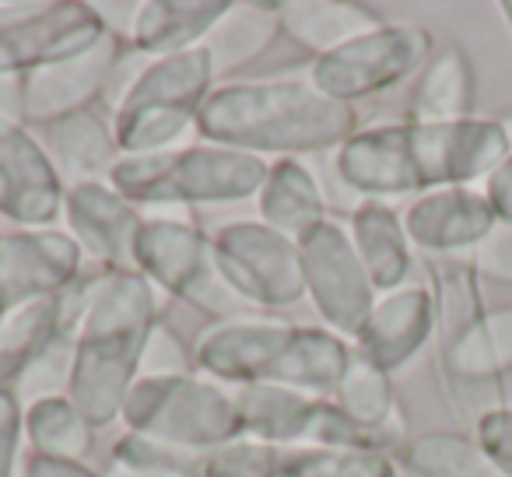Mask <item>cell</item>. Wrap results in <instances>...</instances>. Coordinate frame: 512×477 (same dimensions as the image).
I'll list each match as a JSON object with an SVG mask.
<instances>
[{"instance_id":"cell-1","label":"cell","mask_w":512,"mask_h":477,"mask_svg":"<svg viewBox=\"0 0 512 477\" xmlns=\"http://www.w3.org/2000/svg\"><path fill=\"white\" fill-rule=\"evenodd\" d=\"M512 155L498 120L383 123L351 134L337 148L334 172L369 197L463 186L491 176Z\"/></svg>"},{"instance_id":"cell-2","label":"cell","mask_w":512,"mask_h":477,"mask_svg":"<svg viewBox=\"0 0 512 477\" xmlns=\"http://www.w3.org/2000/svg\"><path fill=\"white\" fill-rule=\"evenodd\" d=\"M155 323L158 299L144 274L109 267L95 274L78 316V337L67 369V400L92 428L109 425L116 414H123Z\"/></svg>"},{"instance_id":"cell-3","label":"cell","mask_w":512,"mask_h":477,"mask_svg":"<svg viewBox=\"0 0 512 477\" xmlns=\"http://www.w3.org/2000/svg\"><path fill=\"white\" fill-rule=\"evenodd\" d=\"M197 134L242 155H306L341 148L358 134L355 106L327 99L306 81H235L211 88Z\"/></svg>"},{"instance_id":"cell-4","label":"cell","mask_w":512,"mask_h":477,"mask_svg":"<svg viewBox=\"0 0 512 477\" xmlns=\"http://www.w3.org/2000/svg\"><path fill=\"white\" fill-rule=\"evenodd\" d=\"M351 348L330 330L278 320H221L193 344V365L221 383L334 393Z\"/></svg>"},{"instance_id":"cell-5","label":"cell","mask_w":512,"mask_h":477,"mask_svg":"<svg viewBox=\"0 0 512 477\" xmlns=\"http://www.w3.org/2000/svg\"><path fill=\"white\" fill-rule=\"evenodd\" d=\"M428 274L446 393L456 414L477 428V421L505 407L502 376L488 348V309L477 288V271L460 257H428Z\"/></svg>"},{"instance_id":"cell-6","label":"cell","mask_w":512,"mask_h":477,"mask_svg":"<svg viewBox=\"0 0 512 477\" xmlns=\"http://www.w3.org/2000/svg\"><path fill=\"white\" fill-rule=\"evenodd\" d=\"M271 165L256 155L200 144L158 155H123L109 186L130 204H228L264 190Z\"/></svg>"},{"instance_id":"cell-7","label":"cell","mask_w":512,"mask_h":477,"mask_svg":"<svg viewBox=\"0 0 512 477\" xmlns=\"http://www.w3.org/2000/svg\"><path fill=\"white\" fill-rule=\"evenodd\" d=\"M211 85L214 60L207 46L172 53L137 74L113 120V137L123 155H158L197 127Z\"/></svg>"},{"instance_id":"cell-8","label":"cell","mask_w":512,"mask_h":477,"mask_svg":"<svg viewBox=\"0 0 512 477\" xmlns=\"http://www.w3.org/2000/svg\"><path fill=\"white\" fill-rule=\"evenodd\" d=\"M123 418L134 435L197 456L242 439L235 400L193 376H141L123 404Z\"/></svg>"},{"instance_id":"cell-9","label":"cell","mask_w":512,"mask_h":477,"mask_svg":"<svg viewBox=\"0 0 512 477\" xmlns=\"http://www.w3.org/2000/svg\"><path fill=\"white\" fill-rule=\"evenodd\" d=\"M211 260L221 285L264 309H285L306 295L299 243L264 221H235L214 232Z\"/></svg>"},{"instance_id":"cell-10","label":"cell","mask_w":512,"mask_h":477,"mask_svg":"<svg viewBox=\"0 0 512 477\" xmlns=\"http://www.w3.org/2000/svg\"><path fill=\"white\" fill-rule=\"evenodd\" d=\"M432 57V36L418 25H379L351 43L323 53L313 64V88L334 102H351L379 95L421 71Z\"/></svg>"},{"instance_id":"cell-11","label":"cell","mask_w":512,"mask_h":477,"mask_svg":"<svg viewBox=\"0 0 512 477\" xmlns=\"http://www.w3.org/2000/svg\"><path fill=\"white\" fill-rule=\"evenodd\" d=\"M106 36L92 4H0V78L85 57Z\"/></svg>"},{"instance_id":"cell-12","label":"cell","mask_w":512,"mask_h":477,"mask_svg":"<svg viewBox=\"0 0 512 477\" xmlns=\"http://www.w3.org/2000/svg\"><path fill=\"white\" fill-rule=\"evenodd\" d=\"M299 257L316 313L341 334H362L376 309V288H372L348 232L337 228L334 221H323L299 243Z\"/></svg>"},{"instance_id":"cell-13","label":"cell","mask_w":512,"mask_h":477,"mask_svg":"<svg viewBox=\"0 0 512 477\" xmlns=\"http://www.w3.org/2000/svg\"><path fill=\"white\" fill-rule=\"evenodd\" d=\"M134 271L176 299L197 302L204 309L225 306L218 288L221 292H228V288L221 285L218 271H214L211 239L190 221L144 218L134 243Z\"/></svg>"},{"instance_id":"cell-14","label":"cell","mask_w":512,"mask_h":477,"mask_svg":"<svg viewBox=\"0 0 512 477\" xmlns=\"http://www.w3.org/2000/svg\"><path fill=\"white\" fill-rule=\"evenodd\" d=\"M200 477H397V470L386 453L235 439L200 460Z\"/></svg>"},{"instance_id":"cell-15","label":"cell","mask_w":512,"mask_h":477,"mask_svg":"<svg viewBox=\"0 0 512 477\" xmlns=\"http://www.w3.org/2000/svg\"><path fill=\"white\" fill-rule=\"evenodd\" d=\"M64 200V179L39 137L0 116V214L39 232L57 218Z\"/></svg>"},{"instance_id":"cell-16","label":"cell","mask_w":512,"mask_h":477,"mask_svg":"<svg viewBox=\"0 0 512 477\" xmlns=\"http://www.w3.org/2000/svg\"><path fill=\"white\" fill-rule=\"evenodd\" d=\"M85 250L64 232L0 235V292L11 306L60 295L81 278Z\"/></svg>"},{"instance_id":"cell-17","label":"cell","mask_w":512,"mask_h":477,"mask_svg":"<svg viewBox=\"0 0 512 477\" xmlns=\"http://www.w3.org/2000/svg\"><path fill=\"white\" fill-rule=\"evenodd\" d=\"M123 60V43L109 32L92 53L43 67L22 78L18 106L29 123H53L64 116L85 113V106L113 81L116 64Z\"/></svg>"},{"instance_id":"cell-18","label":"cell","mask_w":512,"mask_h":477,"mask_svg":"<svg viewBox=\"0 0 512 477\" xmlns=\"http://www.w3.org/2000/svg\"><path fill=\"white\" fill-rule=\"evenodd\" d=\"M67 221L74 243L109 271H134V243L144 218L109 183H78L67 190Z\"/></svg>"},{"instance_id":"cell-19","label":"cell","mask_w":512,"mask_h":477,"mask_svg":"<svg viewBox=\"0 0 512 477\" xmlns=\"http://www.w3.org/2000/svg\"><path fill=\"white\" fill-rule=\"evenodd\" d=\"M498 225L488 197L463 186L432 190L418 197L404 214V232L414 246L432 257H456L460 250H474Z\"/></svg>"},{"instance_id":"cell-20","label":"cell","mask_w":512,"mask_h":477,"mask_svg":"<svg viewBox=\"0 0 512 477\" xmlns=\"http://www.w3.org/2000/svg\"><path fill=\"white\" fill-rule=\"evenodd\" d=\"M435 330V302L428 288H397L386 299L376 302L369 323L358 334V351L379 365L383 372H393L407 365Z\"/></svg>"},{"instance_id":"cell-21","label":"cell","mask_w":512,"mask_h":477,"mask_svg":"<svg viewBox=\"0 0 512 477\" xmlns=\"http://www.w3.org/2000/svg\"><path fill=\"white\" fill-rule=\"evenodd\" d=\"M232 400L242 439L249 435V439L274 442V446H288V442H313L316 446L327 400L306 397V393L285 390V386H239Z\"/></svg>"},{"instance_id":"cell-22","label":"cell","mask_w":512,"mask_h":477,"mask_svg":"<svg viewBox=\"0 0 512 477\" xmlns=\"http://www.w3.org/2000/svg\"><path fill=\"white\" fill-rule=\"evenodd\" d=\"M50 155V162L57 165L60 179H71V186L78 183H99V176H113L116 162H120V144H116L113 130L92 116L74 113L64 120L43 123V141H39Z\"/></svg>"},{"instance_id":"cell-23","label":"cell","mask_w":512,"mask_h":477,"mask_svg":"<svg viewBox=\"0 0 512 477\" xmlns=\"http://www.w3.org/2000/svg\"><path fill=\"white\" fill-rule=\"evenodd\" d=\"M232 11V4H190V0H155L141 4L134 11V29H130V46L141 53H186L193 46H204V36L218 29L221 18Z\"/></svg>"},{"instance_id":"cell-24","label":"cell","mask_w":512,"mask_h":477,"mask_svg":"<svg viewBox=\"0 0 512 477\" xmlns=\"http://www.w3.org/2000/svg\"><path fill=\"white\" fill-rule=\"evenodd\" d=\"M351 243L365 264L372 288L397 292L411 274V239L404 232V221L386 204H362L351 214Z\"/></svg>"},{"instance_id":"cell-25","label":"cell","mask_w":512,"mask_h":477,"mask_svg":"<svg viewBox=\"0 0 512 477\" xmlns=\"http://www.w3.org/2000/svg\"><path fill=\"white\" fill-rule=\"evenodd\" d=\"M341 414H348L355 425H362L365 432H376L383 439H390L397 446L407 432V421L397 407V393H393L390 372H383L379 365H372L362 351H351V362L344 369L337 390L330 393Z\"/></svg>"},{"instance_id":"cell-26","label":"cell","mask_w":512,"mask_h":477,"mask_svg":"<svg viewBox=\"0 0 512 477\" xmlns=\"http://www.w3.org/2000/svg\"><path fill=\"white\" fill-rule=\"evenodd\" d=\"M474 106V71L460 46H442L421 67L411 92V123H460Z\"/></svg>"},{"instance_id":"cell-27","label":"cell","mask_w":512,"mask_h":477,"mask_svg":"<svg viewBox=\"0 0 512 477\" xmlns=\"http://www.w3.org/2000/svg\"><path fill=\"white\" fill-rule=\"evenodd\" d=\"M323 211L327 207H323L320 186L295 158H281L278 165H271L264 190H260V214L267 228L281 232L292 243H302L313 228L327 221Z\"/></svg>"},{"instance_id":"cell-28","label":"cell","mask_w":512,"mask_h":477,"mask_svg":"<svg viewBox=\"0 0 512 477\" xmlns=\"http://www.w3.org/2000/svg\"><path fill=\"white\" fill-rule=\"evenodd\" d=\"M278 18L288 39L302 50H313L316 57L386 25L362 4H278Z\"/></svg>"},{"instance_id":"cell-29","label":"cell","mask_w":512,"mask_h":477,"mask_svg":"<svg viewBox=\"0 0 512 477\" xmlns=\"http://www.w3.org/2000/svg\"><path fill=\"white\" fill-rule=\"evenodd\" d=\"M281 18H278V4H249V8H235L228 11L225 18L218 22L214 29L211 43H204L211 50V60H214V74H232V71H242L249 67L253 60L267 57V53L278 46V36H281Z\"/></svg>"},{"instance_id":"cell-30","label":"cell","mask_w":512,"mask_h":477,"mask_svg":"<svg viewBox=\"0 0 512 477\" xmlns=\"http://www.w3.org/2000/svg\"><path fill=\"white\" fill-rule=\"evenodd\" d=\"M400 460L418 477H512L481 449L474 435L425 432L400 449Z\"/></svg>"},{"instance_id":"cell-31","label":"cell","mask_w":512,"mask_h":477,"mask_svg":"<svg viewBox=\"0 0 512 477\" xmlns=\"http://www.w3.org/2000/svg\"><path fill=\"white\" fill-rule=\"evenodd\" d=\"M25 435L29 453L50 456V460L85 463L92 453V425L67 397H43L25 414Z\"/></svg>"},{"instance_id":"cell-32","label":"cell","mask_w":512,"mask_h":477,"mask_svg":"<svg viewBox=\"0 0 512 477\" xmlns=\"http://www.w3.org/2000/svg\"><path fill=\"white\" fill-rule=\"evenodd\" d=\"M113 460L127 470H137L141 477H193L200 474V460L204 456L130 432L113 446Z\"/></svg>"},{"instance_id":"cell-33","label":"cell","mask_w":512,"mask_h":477,"mask_svg":"<svg viewBox=\"0 0 512 477\" xmlns=\"http://www.w3.org/2000/svg\"><path fill=\"white\" fill-rule=\"evenodd\" d=\"M470 267L477 278H488L495 285H512V228L495 225L481 246H474V260Z\"/></svg>"},{"instance_id":"cell-34","label":"cell","mask_w":512,"mask_h":477,"mask_svg":"<svg viewBox=\"0 0 512 477\" xmlns=\"http://www.w3.org/2000/svg\"><path fill=\"white\" fill-rule=\"evenodd\" d=\"M25 428V414L18 407V393L0 386V477H11L18 456V435Z\"/></svg>"},{"instance_id":"cell-35","label":"cell","mask_w":512,"mask_h":477,"mask_svg":"<svg viewBox=\"0 0 512 477\" xmlns=\"http://www.w3.org/2000/svg\"><path fill=\"white\" fill-rule=\"evenodd\" d=\"M474 439L481 442V449L491 456V460L502 463V467L512 474V407H502V411L477 421Z\"/></svg>"},{"instance_id":"cell-36","label":"cell","mask_w":512,"mask_h":477,"mask_svg":"<svg viewBox=\"0 0 512 477\" xmlns=\"http://www.w3.org/2000/svg\"><path fill=\"white\" fill-rule=\"evenodd\" d=\"M488 348L495 372L505 376L512 369V306L488 309Z\"/></svg>"},{"instance_id":"cell-37","label":"cell","mask_w":512,"mask_h":477,"mask_svg":"<svg viewBox=\"0 0 512 477\" xmlns=\"http://www.w3.org/2000/svg\"><path fill=\"white\" fill-rule=\"evenodd\" d=\"M484 197H488L498 225L512 228V155L488 176V193H484Z\"/></svg>"},{"instance_id":"cell-38","label":"cell","mask_w":512,"mask_h":477,"mask_svg":"<svg viewBox=\"0 0 512 477\" xmlns=\"http://www.w3.org/2000/svg\"><path fill=\"white\" fill-rule=\"evenodd\" d=\"M25 477H102V474H95L88 463L50 460V456L29 453L25 456Z\"/></svg>"},{"instance_id":"cell-39","label":"cell","mask_w":512,"mask_h":477,"mask_svg":"<svg viewBox=\"0 0 512 477\" xmlns=\"http://www.w3.org/2000/svg\"><path fill=\"white\" fill-rule=\"evenodd\" d=\"M498 127H502L505 141H509V148H512V109H509V113L502 116V120H498Z\"/></svg>"},{"instance_id":"cell-40","label":"cell","mask_w":512,"mask_h":477,"mask_svg":"<svg viewBox=\"0 0 512 477\" xmlns=\"http://www.w3.org/2000/svg\"><path fill=\"white\" fill-rule=\"evenodd\" d=\"M11 309H15V306H11V302H8V295L0 292V323H4V316H8Z\"/></svg>"},{"instance_id":"cell-41","label":"cell","mask_w":512,"mask_h":477,"mask_svg":"<svg viewBox=\"0 0 512 477\" xmlns=\"http://www.w3.org/2000/svg\"><path fill=\"white\" fill-rule=\"evenodd\" d=\"M502 15H505V25L512 29V0H505V4H502Z\"/></svg>"}]
</instances>
